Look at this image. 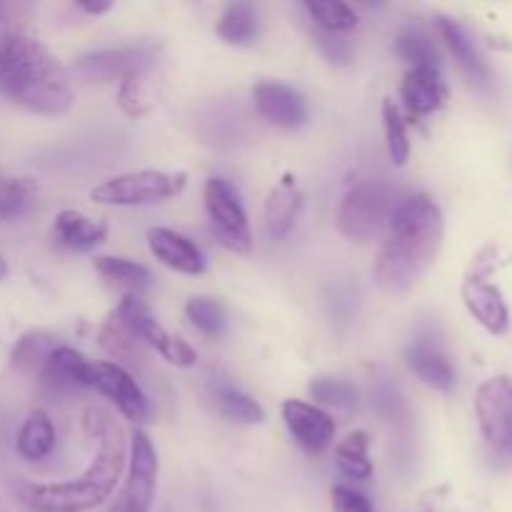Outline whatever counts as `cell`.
Segmentation results:
<instances>
[{
  "instance_id": "6da1fadb",
  "label": "cell",
  "mask_w": 512,
  "mask_h": 512,
  "mask_svg": "<svg viewBox=\"0 0 512 512\" xmlns=\"http://www.w3.org/2000/svg\"><path fill=\"white\" fill-rule=\"evenodd\" d=\"M443 233V213L430 195L400 200L388 223V240L375 258V280L393 293L413 288L438 258Z\"/></svg>"
},
{
  "instance_id": "7a4b0ae2",
  "label": "cell",
  "mask_w": 512,
  "mask_h": 512,
  "mask_svg": "<svg viewBox=\"0 0 512 512\" xmlns=\"http://www.w3.org/2000/svg\"><path fill=\"white\" fill-rule=\"evenodd\" d=\"M85 430L98 443L93 463L80 478L68 483L23 488V500L35 512H85L103 505L113 495L125 468L123 430L103 408H90L85 413Z\"/></svg>"
},
{
  "instance_id": "3957f363",
  "label": "cell",
  "mask_w": 512,
  "mask_h": 512,
  "mask_svg": "<svg viewBox=\"0 0 512 512\" xmlns=\"http://www.w3.org/2000/svg\"><path fill=\"white\" fill-rule=\"evenodd\" d=\"M0 93L38 115H65L75 100L63 65L23 33L0 38Z\"/></svg>"
},
{
  "instance_id": "277c9868",
  "label": "cell",
  "mask_w": 512,
  "mask_h": 512,
  "mask_svg": "<svg viewBox=\"0 0 512 512\" xmlns=\"http://www.w3.org/2000/svg\"><path fill=\"white\" fill-rule=\"evenodd\" d=\"M395 205V190L388 183L360 180L340 203L335 225L353 243H368L390 223Z\"/></svg>"
},
{
  "instance_id": "5b68a950",
  "label": "cell",
  "mask_w": 512,
  "mask_h": 512,
  "mask_svg": "<svg viewBox=\"0 0 512 512\" xmlns=\"http://www.w3.org/2000/svg\"><path fill=\"white\" fill-rule=\"evenodd\" d=\"M475 418L490 455L512 463V378L495 375L475 390Z\"/></svg>"
},
{
  "instance_id": "8992f818",
  "label": "cell",
  "mask_w": 512,
  "mask_h": 512,
  "mask_svg": "<svg viewBox=\"0 0 512 512\" xmlns=\"http://www.w3.org/2000/svg\"><path fill=\"white\" fill-rule=\"evenodd\" d=\"M188 175L163 173V170H138L115 175L93 188L90 198L103 205H153L175 198L185 190Z\"/></svg>"
},
{
  "instance_id": "52a82bcc",
  "label": "cell",
  "mask_w": 512,
  "mask_h": 512,
  "mask_svg": "<svg viewBox=\"0 0 512 512\" xmlns=\"http://www.w3.org/2000/svg\"><path fill=\"white\" fill-rule=\"evenodd\" d=\"M205 210H208L210 228L220 245L238 255H248L253 250V233H250L248 213H245L240 195L225 178H208L203 188Z\"/></svg>"
},
{
  "instance_id": "ba28073f",
  "label": "cell",
  "mask_w": 512,
  "mask_h": 512,
  "mask_svg": "<svg viewBox=\"0 0 512 512\" xmlns=\"http://www.w3.org/2000/svg\"><path fill=\"white\" fill-rule=\"evenodd\" d=\"M148 305L140 300V295H125L100 328V348L113 358L115 365H138L145 358V340L140 335V315Z\"/></svg>"
},
{
  "instance_id": "9c48e42d",
  "label": "cell",
  "mask_w": 512,
  "mask_h": 512,
  "mask_svg": "<svg viewBox=\"0 0 512 512\" xmlns=\"http://www.w3.org/2000/svg\"><path fill=\"white\" fill-rule=\"evenodd\" d=\"M158 488V453L148 433L135 430L130 443L128 478L110 512H150Z\"/></svg>"
},
{
  "instance_id": "30bf717a",
  "label": "cell",
  "mask_w": 512,
  "mask_h": 512,
  "mask_svg": "<svg viewBox=\"0 0 512 512\" xmlns=\"http://www.w3.org/2000/svg\"><path fill=\"white\" fill-rule=\"evenodd\" d=\"M155 45H125V48L95 50L73 63L70 73L83 83H113L140 78L155 60Z\"/></svg>"
},
{
  "instance_id": "8fae6325",
  "label": "cell",
  "mask_w": 512,
  "mask_h": 512,
  "mask_svg": "<svg viewBox=\"0 0 512 512\" xmlns=\"http://www.w3.org/2000/svg\"><path fill=\"white\" fill-rule=\"evenodd\" d=\"M90 388L98 390L108 400H113L115 408L133 423H143L150 415V403L133 375L110 360L90 363Z\"/></svg>"
},
{
  "instance_id": "7c38bea8",
  "label": "cell",
  "mask_w": 512,
  "mask_h": 512,
  "mask_svg": "<svg viewBox=\"0 0 512 512\" xmlns=\"http://www.w3.org/2000/svg\"><path fill=\"white\" fill-rule=\"evenodd\" d=\"M283 420L295 443L308 453H323L333 443L335 420L318 405H310L305 400H285Z\"/></svg>"
},
{
  "instance_id": "4fadbf2b",
  "label": "cell",
  "mask_w": 512,
  "mask_h": 512,
  "mask_svg": "<svg viewBox=\"0 0 512 512\" xmlns=\"http://www.w3.org/2000/svg\"><path fill=\"white\" fill-rule=\"evenodd\" d=\"M258 113L278 128H300L308 120V103L295 88L283 83H260L253 88Z\"/></svg>"
},
{
  "instance_id": "5bb4252c",
  "label": "cell",
  "mask_w": 512,
  "mask_h": 512,
  "mask_svg": "<svg viewBox=\"0 0 512 512\" xmlns=\"http://www.w3.org/2000/svg\"><path fill=\"white\" fill-rule=\"evenodd\" d=\"M463 303L475 320L488 330L490 335H505L510 328V310L498 285L488 283L485 278H468L463 283Z\"/></svg>"
},
{
  "instance_id": "9a60e30c",
  "label": "cell",
  "mask_w": 512,
  "mask_h": 512,
  "mask_svg": "<svg viewBox=\"0 0 512 512\" xmlns=\"http://www.w3.org/2000/svg\"><path fill=\"white\" fill-rule=\"evenodd\" d=\"M400 98H403L405 110L410 115H430L440 110L448 98L443 75L438 65H418L405 73L403 85H400Z\"/></svg>"
},
{
  "instance_id": "2e32d148",
  "label": "cell",
  "mask_w": 512,
  "mask_h": 512,
  "mask_svg": "<svg viewBox=\"0 0 512 512\" xmlns=\"http://www.w3.org/2000/svg\"><path fill=\"white\" fill-rule=\"evenodd\" d=\"M150 253L168 265L170 270L183 275H200L205 270V258L198 245L185 235L175 233L170 228H150L148 230Z\"/></svg>"
},
{
  "instance_id": "e0dca14e",
  "label": "cell",
  "mask_w": 512,
  "mask_h": 512,
  "mask_svg": "<svg viewBox=\"0 0 512 512\" xmlns=\"http://www.w3.org/2000/svg\"><path fill=\"white\" fill-rule=\"evenodd\" d=\"M40 378L53 390L90 388V360L68 345H58L45 360Z\"/></svg>"
},
{
  "instance_id": "ac0fdd59",
  "label": "cell",
  "mask_w": 512,
  "mask_h": 512,
  "mask_svg": "<svg viewBox=\"0 0 512 512\" xmlns=\"http://www.w3.org/2000/svg\"><path fill=\"white\" fill-rule=\"evenodd\" d=\"M405 363L428 388L440 390V393H450L455 388V368L438 345L418 340L405 353Z\"/></svg>"
},
{
  "instance_id": "d6986e66",
  "label": "cell",
  "mask_w": 512,
  "mask_h": 512,
  "mask_svg": "<svg viewBox=\"0 0 512 512\" xmlns=\"http://www.w3.org/2000/svg\"><path fill=\"white\" fill-rule=\"evenodd\" d=\"M438 33L443 38V43L448 45L450 55L455 58V63L460 65L465 75L470 78V83L480 85V88H490L493 78H490V70L485 65V60L480 58L478 48L470 40V35L465 33L463 25H458L455 20L450 18H440L438 20Z\"/></svg>"
},
{
  "instance_id": "ffe728a7",
  "label": "cell",
  "mask_w": 512,
  "mask_h": 512,
  "mask_svg": "<svg viewBox=\"0 0 512 512\" xmlns=\"http://www.w3.org/2000/svg\"><path fill=\"white\" fill-rule=\"evenodd\" d=\"M55 243L68 250H93L95 245L105 243L108 238V225L100 220L88 218L78 210H60L53 223Z\"/></svg>"
},
{
  "instance_id": "44dd1931",
  "label": "cell",
  "mask_w": 512,
  "mask_h": 512,
  "mask_svg": "<svg viewBox=\"0 0 512 512\" xmlns=\"http://www.w3.org/2000/svg\"><path fill=\"white\" fill-rule=\"evenodd\" d=\"M300 205H303V195H300L295 180L285 175L265 200V225H268V233L273 238H285L295 228Z\"/></svg>"
},
{
  "instance_id": "7402d4cb",
  "label": "cell",
  "mask_w": 512,
  "mask_h": 512,
  "mask_svg": "<svg viewBox=\"0 0 512 512\" xmlns=\"http://www.w3.org/2000/svg\"><path fill=\"white\" fill-rule=\"evenodd\" d=\"M140 335H143L148 348H153L160 358L168 360L175 368H193V365L198 363V353H195L185 340H180L178 335H170L168 330L150 315L148 308L140 315Z\"/></svg>"
},
{
  "instance_id": "603a6c76",
  "label": "cell",
  "mask_w": 512,
  "mask_h": 512,
  "mask_svg": "<svg viewBox=\"0 0 512 512\" xmlns=\"http://www.w3.org/2000/svg\"><path fill=\"white\" fill-rule=\"evenodd\" d=\"M15 445H18V453L23 455L25 460H30V463L45 460L55 448L53 420H50L43 410H33V413L25 418Z\"/></svg>"
},
{
  "instance_id": "cb8c5ba5",
  "label": "cell",
  "mask_w": 512,
  "mask_h": 512,
  "mask_svg": "<svg viewBox=\"0 0 512 512\" xmlns=\"http://www.w3.org/2000/svg\"><path fill=\"white\" fill-rule=\"evenodd\" d=\"M95 270L103 275L108 283L118 285V288L128 290V295H140L145 288H150L153 283V275L145 265L135 263L128 258H113V255H100L93 260Z\"/></svg>"
},
{
  "instance_id": "d4e9b609",
  "label": "cell",
  "mask_w": 512,
  "mask_h": 512,
  "mask_svg": "<svg viewBox=\"0 0 512 512\" xmlns=\"http://www.w3.org/2000/svg\"><path fill=\"white\" fill-rule=\"evenodd\" d=\"M215 33L230 45H253L258 38V13L250 3H228L220 13Z\"/></svg>"
},
{
  "instance_id": "484cf974",
  "label": "cell",
  "mask_w": 512,
  "mask_h": 512,
  "mask_svg": "<svg viewBox=\"0 0 512 512\" xmlns=\"http://www.w3.org/2000/svg\"><path fill=\"white\" fill-rule=\"evenodd\" d=\"M370 435L363 430H355L348 438H343L335 448V463L340 473L353 480H368L373 475V463H370Z\"/></svg>"
},
{
  "instance_id": "4316f807",
  "label": "cell",
  "mask_w": 512,
  "mask_h": 512,
  "mask_svg": "<svg viewBox=\"0 0 512 512\" xmlns=\"http://www.w3.org/2000/svg\"><path fill=\"white\" fill-rule=\"evenodd\" d=\"M213 395L220 413L228 420H233V423L258 425L265 420L263 405L255 398H250L248 393H243L240 388H233V385H218Z\"/></svg>"
},
{
  "instance_id": "83f0119b",
  "label": "cell",
  "mask_w": 512,
  "mask_h": 512,
  "mask_svg": "<svg viewBox=\"0 0 512 512\" xmlns=\"http://www.w3.org/2000/svg\"><path fill=\"white\" fill-rule=\"evenodd\" d=\"M305 10L318 23V28H323L328 35L345 33V30H353L358 25V13L340 0H308Z\"/></svg>"
},
{
  "instance_id": "f1b7e54d",
  "label": "cell",
  "mask_w": 512,
  "mask_h": 512,
  "mask_svg": "<svg viewBox=\"0 0 512 512\" xmlns=\"http://www.w3.org/2000/svg\"><path fill=\"white\" fill-rule=\"evenodd\" d=\"M55 348H58V345H55L53 335L35 330V333L23 335V338L18 340V345H15L13 350V365L18 370H23V373H40L45 360H48V355L53 353Z\"/></svg>"
},
{
  "instance_id": "f546056e",
  "label": "cell",
  "mask_w": 512,
  "mask_h": 512,
  "mask_svg": "<svg viewBox=\"0 0 512 512\" xmlns=\"http://www.w3.org/2000/svg\"><path fill=\"white\" fill-rule=\"evenodd\" d=\"M185 315L208 338H220L225 333V325H228V315H225L223 305L215 298H205V295L190 298L185 303Z\"/></svg>"
},
{
  "instance_id": "4dcf8cb0",
  "label": "cell",
  "mask_w": 512,
  "mask_h": 512,
  "mask_svg": "<svg viewBox=\"0 0 512 512\" xmlns=\"http://www.w3.org/2000/svg\"><path fill=\"white\" fill-rule=\"evenodd\" d=\"M35 183L30 178H8L0 175V220H10L23 215L33 205Z\"/></svg>"
},
{
  "instance_id": "1f68e13d",
  "label": "cell",
  "mask_w": 512,
  "mask_h": 512,
  "mask_svg": "<svg viewBox=\"0 0 512 512\" xmlns=\"http://www.w3.org/2000/svg\"><path fill=\"white\" fill-rule=\"evenodd\" d=\"M308 393L315 403L330 405V408L338 410L355 408L360 400V390L355 388V383L340 378H315L308 385Z\"/></svg>"
},
{
  "instance_id": "d6a6232c",
  "label": "cell",
  "mask_w": 512,
  "mask_h": 512,
  "mask_svg": "<svg viewBox=\"0 0 512 512\" xmlns=\"http://www.w3.org/2000/svg\"><path fill=\"white\" fill-rule=\"evenodd\" d=\"M395 50L403 60H408L410 68L418 65H438V50H435V40L420 28H408L395 38Z\"/></svg>"
},
{
  "instance_id": "836d02e7",
  "label": "cell",
  "mask_w": 512,
  "mask_h": 512,
  "mask_svg": "<svg viewBox=\"0 0 512 512\" xmlns=\"http://www.w3.org/2000/svg\"><path fill=\"white\" fill-rule=\"evenodd\" d=\"M383 120H385V140H388V153L395 165H405L410 158V140L405 120L400 115L398 105L393 100L383 103Z\"/></svg>"
},
{
  "instance_id": "e575fe53",
  "label": "cell",
  "mask_w": 512,
  "mask_h": 512,
  "mask_svg": "<svg viewBox=\"0 0 512 512\" xmlns=\"http://www.w3.org/2000/svg\"><path fill=\"white\" fill-rule=\"evenodd\" d=\"M330 503H333V512H375L370 500L363 493H358L353 488H345V485L333 488Z\"/></svg>"
},
{
  "instance_id": "d590c367",
  "label": "cell",
  "mask_w": 512,
  "mask_h": 512,
  "mask_svg": "<svg viewBox=\"0 0 512 512\" xmlns=\"http://www.w3.org/2000/svg\"><path fill=\"white\" fill-rule=\"evenodd\" d=\"M78 8L85 10L88 15H100V13H108L110 8H113V3L110 0H78Z\"/></svg>"
},
{
  "instance_id": "8d00e7d4",
  "label": "cell",
  "mask_w": 512,
  "mask_h": 512,
  "mask_svg": "<svg viewBox=\"0 0 512 512\" xmlns=\"http://www.w3.org/2000/svg\"><path fill=\"white\" fill-rule=\"evenodd\" d=\"M8 278V263L3 260V255H0V280Z\"/></svg>"
}]
</instances>
